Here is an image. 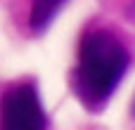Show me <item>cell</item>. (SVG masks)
I'll return each mask as SVG.
<instances>
[{"mask_svg":"<svg viewBox=\"0 0 135 130\" xmlns=\"http://www.w3.org/2000/svg\"><path fill=\"white\" fill-rule=\"evenodd\" d=\"M126 47L107 31H93L81 40L78 64L71 76L78 102L90 111H102L128 69Z\"/></svg>","mask_w":135,"mask_h":130,"instance_id":"obj_1","label":"cell"},{"mask_svg":"<svg viewBox=\"0 0 135 130\" xmlns=\"http://www.w3.org/2000/svg\"><path fill=\"white\" fill-rule=\"evenodd\" d=\"M0 130H47V118L33 85H17L2 95Z\"/></svg>","mask_w":135,"mask_h":130,"instance_id":"obj_2","label":"cell"},{"mask_svg":"<svg viewBox=\"0 0 135 130\" xmlns=\"http://www.w3.org/2000/svg\"><path fill=\"white\" fill-rule=\"evenodd\" d=\"M66 0H33L31 5V28L33 31H45L50 21L57 17L59 7Z\"/></svg>","mask_w":135,"mask_h":130,"instance_id":"obj_3","label":"cell"},{"mask_svg":"<svg viewBox=\"0 0 135 130\" xmlns=\"http://www.w3.org/2000/svg\"><path fill=\"white\" fill-rule=\"evenodd\" d=\"M133 116H135V99H133Z\"/></svg>","mask_w":135,"mask_h":130,"instance_id":"obj_4","label":"cell"}]
</instances>
